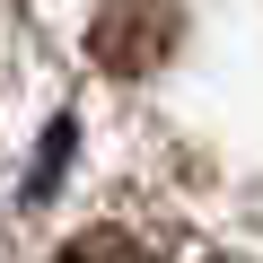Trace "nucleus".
Returning <instances> with one entry per match:
<instances>
[{"mask_svg": "<svg viewBox=\"0 0 263 263\" xmlns=\"http://www.w3.org/2000/svg\"><path fill=\"white\" fill-rule=\"evenodd\" d=\"M176 35H184V0H105L88 27V53L114 79H149L176 53Z\"/></svg>", "mask_w": 263, "mask_h": 263, "instance_id": "nucleus-1", "label": "nucleus"}, {"mask_svg": "<svg viewBox=\"0 0 263 263\" xmlns=\"http://www.w3.org/2000/svg\"><path fill=\"white\" fill-rule=\"evenodd\" d=\"M62 263H167L158 246H141L132 228H88V237H70L62 246Z\"/></svg>", "mask_w": 263, "mask_h": 263, "instance_id": "nucleus-2", "label": "nucleus"}, {"mask_svg": "<svg viewBox=\"0 0 263 263\" xmlns=\"http://www.w3.org/2000/svg\"><path fill=\"white\" fill-rule=\"evenodd\" d=\"M62 158H70V123H53V132H44V158H35V176H27V193H44V184L62 176Z\"/></svg>", "mask_w": 263, "mask_h": 263, "instance_id": "nucleus-3", "label": "nucleus"}]
</instances>
